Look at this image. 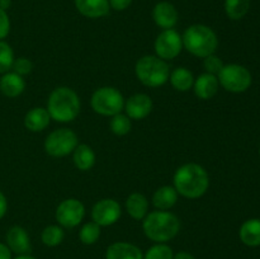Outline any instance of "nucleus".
I'll use <instances>...</instances> for the list:
<instances>
[{
    "mask_svg": "<svg viewBox=\"0 0 260 259\" xmlns=\"http://www.w3.org/2000/svg\"><path fill=\"white\" fill-rule=\"evenodd\" d=\"M5 241H7V245L10 249V251L15 253L17 255L30 254V250H32L29 235H28L27 230L22 226H12L7 231Z\"/></svg>",
    "mask_w": 260,
    "mask_h": 259,
    "instance_id": "obj_13",
    "label": "nucleus"
},
{
    "mask_svg": "<svg viewBox=\"0 0 260 259\" xmlns=\"http://www.w3.org/2000/svg\"><path fill=\"white\" fill-rule=\"evenodd\" d=\"M51 116L48 111L42 107L29 109L24 116V126L30 132H41L50 124Z\"/></svg>",
    "mask_w": 260,
    "mask_h": 259,
    "instance_id": "obj_19",
    "label": "nucleus"
},
{
    "mask_svg": "<svg viewBox=\"0 0 260 259\" xmlns=\"http://www.w3.org/2000/svg\"><path fill=\"white\" fill-rule=\"evenodd\" d=\"M106 259H144V253L135 244L116 241L107 248Z\"/></svg>",
    "mask_w": 260,
    "mask_h": 259,
    "instance_id": "obj_17",
    "label": "nucleus"
},
{
    "mask_svg": "<svg viewBox=\"0 0 260 259\" xmlns=\"http://www.w3.org/2000/svg\"><path fill=\"white\" fill-rule=\"evenodd\" d=\"M173 183L178 195L189 200H197L208 190L210 175L200 164L187 163L175 170Z\"/></svg>",
    "mask_w": 260,
    "mask_h": 259,
    "instance_id": "obj_1",
    "label": "nucleus"
},
{
    "mask_svg": "<svg viewBox=\"0 0 260 259\" xmlns=\"http://www.w3.org/2000/svg\"><path fill=\"white\" fill-rule=\"evenodd\" d=\"M74 3L81 15L91 19L106 17L111 9L109 0H74Z\"/></svg>",
    "mask_w": 260,
    "mask_h": 259,
    "instance_id": "obj_16",
    "label": "nucleus"
},
{
    "mask_svg": "<svg viewBox=\"0 0 260 259\" xmlns=\"http://www.w3.org/2000/svg\"><path fill=\"white\" fill-rule=\"evenodd\" d=\"M178 196L179 195L173 185H162V187L157 188L152 195V205L157 210H170L177 203Z\"/></svg>",
    "mask_w": 260,
    "mask_h": 259,
    "instance_id": "obj_21",
    "label": "nucleus"
},
{
    "mask_svg": "<svg viewBox=\"0 0 260 259\" xmlns=\"http://www.w3.org/2000/svg\"><path fill=\"white\" fill-rule=\"evenodd\" d=\"M13 259H36L35 256H32L30 254H23V255H17Z\"/></svg>",
    "mask_w": 260,
    "mask_h": 259,
    "instance_id": "obj_39",
    "label": "nucleus"
},
{
    "mask_svg": "<svg viewBox=\"0 0 260 259\" xmlns=\"http://www.w3.org/2000/svg\"><path fill=\"white\" fill-rule=\"evenodd\" d=\"M0 259H13L12 251L4 243H0Z\"/></svg>",
    "mask_w": 260,
    "mask_h": 259,
    "instance_id": "obj_36",
    "label": "nucleus"
},
{
    "mask_svg": "<svg viewBox=\"0 0 260 259\" xmlns=\"http://www.w3.org/2000/svg\"><path fill=\"white\" fill-rule=\"evenodd\" d=\"M121 205L113 198H103L91 208V218L99 226L114 225L121 218Z\"/></svg>",
    "mask_w": 260,
    "mask_h": 259,
    "instance_id": "obj_11",
    "label": "nucleus"
},
{
    "mask_svg": "<svg viewBox=\"0 0 260 259\" xmlns=\"http://www.w3.org/2000/svg\"><path fill=\"white\" fill-rule=\"evenodd\" d=\"M132 2L134 0H109V5L112 9L122 12V10H126L132 4Z\"/></svg>",
    "mask_w": 260,
    "mask_h": 259,
    "instance_id": "obj_34",
    "label": "nucleus"
},
{
    "mask_svg": "<svg viewBox=\"0 0 260 259\" xmlns=\"http://www.w3.org/2000/svg\"><path fill=\"white\" fill-rule=\"evenodd\" d=\"M169 80L175 90L188 91L193 88L194 76L187 68H177L170 73Z\"/></svg>",
    "mask_w": 260,
    "mask_h": 259,
    "instance_id": "obj_24",
    "label": "nucleus"
},
{
    "mask_svg": "<svg viewBox=\"0 0 260 259\" xmlns=\"http://www.w3.org/2000/svg\"><path fill=\"white\" fill-rule=\"evenodd\" d=\"M152 99L147 94L137 93L129 96L127 101H124V111L129 117V119L140 121L144 119L151 113L152 111Z\"/></svg>",
    "mask_w": 260,
    "mask_h": 259,
    "instance_id": "obj_12",
    "label": "nucleus"
},
{
    "mask_svg": "<svg viewBox=\"0 0 260 259\" xmlns=\"http://www.w3.org/2000/svg\"><path fill=\"white\" fill-rule=\"evenodd\" d=\"M12 70L14 73H17L18 75L25 76L28 74L32 73L33 70V62L27 57H18L14 58V62H13Z\"/></svg>",
    "mask_w": 260,
    "mask_h": 259,
    "instance_id": "obj_32",
    "label": "nucleus"
},
{
    "mask_svg": "<svg viewBox=\"0 0 260 259\" xmlns=\"http://www.w3.org/2000/svg\"><path fill=\"white\" fill-rule=\"evenodd\" d=\"M14 51L4 40L0 41V75L12 70L14 62Z\"/></svg>",
    "mask_w": 260,
    "mask_h": 259,
    "instance_id": "obj_29",
    "label": "nucleus"
},
{
    "mask_svg": "<svg viewBox=\"0 0 260 259\" xmlns=\"http://www.w3.org/2000/svg\"><path fill=\"white\" fill-rule=\"evenodd\" d=\"M152 18L157 27L162 29H172L178 23V10L172 3L160 2L152 9Z\"/></svg>",
    "mask_w": 260,
    "mask_h": 259,
    "instance_id": "obj_14",
    "label": "nucleus"
},
{
    "mask_svg": "<svg viewBox=\"0 0 260 259\" xmlns=\"http://www.w3.org/2000/svg\"><path fill=\"white\" fill-rule=\"evenodd\" d=\"M85 216V206L76 198L63 200L56 208L55 217L61 228L73 229L81 223Z\"/></svg>",
    "mask_w": 260,
    "mask_h": 259,
    "instance_id": "obj_9",
    "label": "nucleus"
},
{
    "mask_svg": "<svg viewBox=\"0 0 260 259\" xmlns=\"http://www.w3.org/2000/svg\"><path fill=\"white\" fill-rule=\"evenodd\" d=\"M142 230L151 241L168 243L179 233L180 220L169 211H152L142 220Z\"/></svg>",
    "mask_w": 260,
    "mask_h": 259,
    "instance_id": "obj_2",
    "label": "nucleus"
},
{
    "mask_svg": "<svg viewBox=\"0 0 260 259\" xmlns=\"http://www.w3.org/2000/svg\"><path fill=\"white\" fill-rule=\"evenodd\" d=\"M25 80L14 71H8L0 76V91L8 98H17L24 91Z\"/></svg>",
    "mask_w": 260,
    "mask_h": 259,
    "instance_id": "obj_18",
    "label": "nucleus"
},
{
    "mask_svg": "<svg viewBox=\"0 0 260 259\" xmlns=\"http://www.w3.org/2000/svg\"><path fill=\"white\" fill-rule=\"evenodd\" d=\"M183 47L193 56L205 58L216 52L218 47L217 35L205 24H193L182 36Z\"/></svg>",
    "mask_w": 260,
    "mask_h": 259,
    "instance_id": "obj_4",
    "label": "nucleus"
},
{
    "mask_svg": "<svg viewBox=\"0 0 260 259\" xmlns=\"http://www.w3.org/2000/svg\"><path fill=\"white\" fill-rule=\"evenodd\" d=\"M239 236L246 246H260V218H250L241 225Z\"/></svg>",
    "mask_w": 260,
    "mask_h": 259,
    "instance_id": "obj_22",
    "label": "nucleus"
},
{
    "mask_svg": "<svg viewBox=\"0 0 260 259\" xmlns=\"http://www.w3.org/2000/svg\"><path fill=\"white\" fill-rule=\"evenodd\" d=\"M65 233L60 225H48L41 233V240L46 246L55 248L63 241Z\"/></svg>",
    "mask_w": 260,
    "mask_h": 259,
    "instance_id": "obj_26",
    "label": "nucleus"
},
{
    "mask_svg": "<svg viewBox=\"0 0 260 259\" xmlns=\"http://www.w3.org/2000/svg\"><path fill=\"white\" fill-rule=\"evenodd\" d=\"M259 154H260V149H259Z\"/></svg>",
    "mask_w": 260,
    "mask_h": 259,
    "instance_id": "obj_40",
    "label": "nucleus"
},
{
    "mask_svg": "<svg viewBox=\"0 0 260 259\" xmlns=\"http://www.w3.org/2000/svg\"><path fill=\"white\" fill-rule=\"evenodd\" d=\"M12 5V0H0V9L7 10Z\"/></svg>",
    "mask_w": 260,
    "mask_h": 259,
    "instance_id": "obj_38",
    "label": "nucleus"
},
{
    "mask_svg": "<svg viewBox=\"0 0 260 259\" xmlns=\"http://www.w3.org/2000/svg\"><path fill=\"white\" fill-rule=\"evenodd\" d=\"M73 160L79 170L86 172V170H90L95 164V152L89 145L79 144L73 151Z\"/></svg>",
    "mask_w": 260,
    "mask_h": 259,
    "instance_id": "obj_23",
    "label": "nucleus"
},
{
    "mask_svg": "<svg viewBox=\"0 0 260 259\" xmlns=\"http://www.w3.org/2000/svg\"><path fill=\"white\" fill-rule=\"evenodd\" d=\"M126 211L134 220H144L149 213V201L142 193H131L126 200Z\"/></svg>",
    "mask_w": 260,
    "mask_h": 259,
    "instance_id": "obj_20",
    "label": "nucleus"
},
{
    "mask_svg": "<svg viewBox=\"0 0 260 259\" xmlns=\"http://www.w3.org/2000/svg\"><path fill=\"white\" fill-rule=\"evenodd\" d=\"M218 86V79L216 75L212 74L203 73L194 79V84H193V90L197 98L202 99V101H207V99L213 98L217 94Z\"/></svg>",
    "mask_w": 260,
    "mask_h": 259,
    "instance_id": "obj_15",
    "label": "nucleus"
},
{
    "mask_svg": "<svg viewBox=\"0 0 260 259\" xmlns=\"http://www.w3.org/2000/svg\"><path fill=\"white\" fill-rule=\"evenodd\" d=\"M8 211V201H7V197H5L4 193L0 190V220H2L3 217L5 216V213H7Z\"/></svg>",
    "mask_w": 260,
    "mask_h": 259,
    "instance_id": "obj_35",
    "label": "nucleus"
},
{
    "mask_svg": "<svg viewBox=\"0 0 260 259\" xmlns=\"http://www.w3.org/2000/svg\"><path fill=\"white\" fill-rule=\"evenodd\" d=\"M135 74L144 85L159 88L169 80L170 69L167 61L161 60L156 55H146L137 60Z\"/></svg>",
    "mask_w": 260,
    "mask_h": 259,
    "instance_id": "obj_5",
    "label": "nucleus"
},
{
    "mask_svg": "<svg viewBox=\"0 0 260 259\" xmlns=\"http://www.w3.org/2000/svg\"><path fill=\"white\" fill-rule=\"evenodd\" d=\"M99 238H101V226L94 221L84 223L79 231V239L84 245H93Z\"/></svg>",
    "mask_w": 260,
    "mask_h": 259,
    "instance_id": "obj_27",
    "label": "nucleus"
},
{
    "mask_svg": "<svg viewBox=\"0 0 260 259\" xmlns=\"http://www.w3.org/2000/svg\"><path fill=\"white\" fill-rule=\"evenodd\" d=\"M220 85L231 93H244L251 85V74L245 66L239 63H228L223 65L217 74Z\"/></svg>",
    "mask_w": 260,
    "mask_h": 259,
    "instance_id": "obj_7",
    "label": "nucleus"
},
{
    "mask_svg": "<svg viewBox=\"0 0 260 259\" xmlns=\"http://www.w3.org/2000/svg\"><path fill=\"white\" fill-rule=\"evenodd\" d=\"M79 145L78 135L70 128H58L51 132L45 140V151L50 156L62 157L75 150Z\"/></svg>",
    "mask_w": 260,
    "mask_h": 259,
    "instance_id": "obj_8",
    "label": "nucleus"
},
{
    "mask_svg": "<svg viewBox=\"0 0 260 259\" xmlns=\"http://www.w3.org/2000/svg\"><path fill=\"white\" fill-rule=\"evenodd\" d=\"M131 119L127 114H114L112 116L111 122H109V128L117 136H124V135L128 134L131 131Z\"/></svg>",
    "mask_w": 260,
    "mask_h": 259,
    "instance_id": "obj_28",
    "label": "nucleus"
},
{
    "mask_svg": "<svg viewBox=\"0 0 260 259\" xmlns=\"http://www.w3.org/2000/svg\"><path fill=\"white\" fill-rule=\"evenodd\" d=\"M203 68L206 69V73L217 76V74L220 73L221 69L223 68V62L217 55L212 53V55L203 58Z\"/></svg>",
    "mask_w": 260,
    "mask_h": 259,
    "instance_id": "obj_31",
    "label": "nucleus"
},
{
    "mask_svg": "<svg viewBox=\"0 0 260 259\" xmlns=\"http://www.w3.org/2000/svg\"><path fill=\"white\" fill-rule=\"evenodd\" d=\"M173 259H196L194 255H192L188 251H179V253L174 254V258Z\"/></svg>",
    "mask_w": 260,
    "mask_h": 259,
    "instance_id": "obj_37",
    "label": "nucleus"
},
{
    "mask_svg": "<svg viewBox=\"0 0 260 259\" xmlns=\"http://www.w3.org/2000/svg\"><path fill=\"white\" fill-rule=\"evenodd\" d=\"M80 98L74 89L58 86L51 91L47 101V111L51 119L57 122H71L80 113Z\"/></svg>",
    "mask_w": 260,
    "mask_h": 259,
    "instance_id": "obj_3",
    "label": "nucleus"
},
{
    "mask_svg": "<svg viewBox=\"0 0 260 259\" xmlns=\"http://www.w3.org/2000/svg\"><path fill=\"white\" fill-rule=\"evenodd\" d=\"M154 48L156 56L161 60H173L182 52V36L173 28L172 29H162V32L155 40Z\"/></svg>",
    "mask_w": 260,
    "mask_h": 259,
    "instance_id": "obj_10",
    "label": "nucleus"
},
{
    "mask_svg": "<svg viewBox=\"0 0 260 259\" xmlns=\"http://www.w3.org/2000/svg\"><path fill=\"white\" fill-rule=\"evenodd\" d=\"M174 251L165 243H156L150 246L146 253L144 254V259H173Z\"/></svg>",
    "mask_w": 260,
    "mask_h": 259,
    "instance_id": "obj_30",
    "label": "nucleus"
},
{
    "mask_svg": "<svg viewBox=\"0 0 260 259\" xmlns=\"http://www.w3.org/2000/svg\"><path fill=\"white\" fill-rule=\"evenodd\" d=\"M10 32V19L7 10L0 9V41L8 37Z\"/></svg>",
    "mask_w": 260,
    "mask_h": 259,
    "instance_id": "obj_33",
    "label": "nucleus"
},
{
    "mask_svg": "<svg viewBox=\"0 0 260 259\" xmlns=\"http://www.w3.org/2000/svg\"><path fill=\"white\" fill-rule=\"evenodd\" d=\"M250 0H225V12L230 19L240 20L248 14Z\"/></svg>",
    "mask_w": 260,
    "mask_h": 259,
    "instance_id": "obj_25",
    "label": "nucleus"
},
{
    "mask_svg": "<svg viewBox=\"0 0 260 259\" xmlns=\"http://www.w3.org/2000/svg\"><path fill=\"white\" fill-rule=\"evenodd\" d=\"M90 104L95 113L112 117L121 113L124 108V98L118 89L113 86H102L93 93Z\"/></svg>",
    "mask_w": 260,
    "mask_h": 259,
    "instance_id": "obj_6",
    "label": "nucleus"
}]
</instances>
